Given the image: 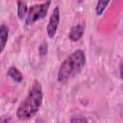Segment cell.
<instances>
[{
	"mask_svg": "<svg viewBox=\"0 0 123 123\" xmlns=\"http://www.w3.org/2000/svg\"><path fill=\"white\" fill-rule=\"evenodd\" d=\"M43 99L42 86L37 80L34 81L27 96L20 103L16 111V116L20 120L32 118L40 109Z\"/></svg>",
	"mask_w": 123,
	"mask_h": 123,
	"instance_id": "1",
	"label": "cell"
},
{
	"mask_svg": "<svg viewBox=\"0 0 123 123\" xmlns=\"http://www.w3.org/2000/svg\"><path fill=\"white\" fill-rule=\"evenodd\" d=\"M86 64V55L83 50H75L67 56L61 63L58 71V82L65 84L75 76H77Z\"/></svg>",
	"mask_w": 123,
	"mask_h": 123,
	"instance_id": "2",
	"label": "cell"
},
{
	"mask_svg": "<svg viewBox=\"0 0 123 123\" xmlns=\"http://www.w3.org/2000/svg\"><path fill=\"white\" fill-rule=\"evenodd\" d=\"M51 4V0H47L41 4H36L29 8L27 16L25 18L26 25H31L42 18H44L48 12L49 7Z\"/></svg>",
	"mask_w": 123,
	"mask_h": 123,
	"instance_id": "3",
	"label": "cell"
},
{
	"mask_svg": "<svg viewBox=\"0 0 123 123\" xmlns=\"http://www.w3.org/2000/svg\"><path fill=\"white\" fill-rule=\"evenodd\" d=\"M60 15H61L60 7L57 6V7H55V9H54V11H53V12L49 18L47 28H46L47 35L50 38H53L57 33V29H58L59 23H60Z\"/></svg>",
	"mask_w": 123,
	"mask_h": 123,
	"instance_id": "4",
	"label": "cell"
},
{
	"mask_svg": "<svg viewBox=\"0 0 123 123\" xmlns=\"http://www.w3.org/2000/svg\"><path fill=\"white\" fill-rule=\"evenodd\" d=\"M85 32V26L82 24H77L71 27L69 34H68V37L70 40L72 41H78L84 35Z\"/></svg>",
	"mask_w": 123,
	"mask_h": 123,
	"instance_id": "5",
	"label": "cell"
},
{
	"mask_svg": "<svg viewBox=\"0 0 123 123\" xmlns=\"http://www.w3.org/2000/svg\"><path fill=\"white\" fill-rule=\"evenodd\" d=\"M7 75L15 83H21L23 81V75L22 73L15 67V66H10L8 71H7Z\"/></svg>",
	"mask_w": 123,
	"mask_h": 123,
	"instance_id": "6",
	"label": "cell"
},
{
	"mask_svg": "<svg viewBox=\"0 0 123 123\" xmlns=\"http://www.w3.org/2000/svg\"><path fill=\"white\" fill-rule=\"evenodd\" d=\"M8 37H9V28L5 24H2L1 27H0V41H1L0 52L1 53L4 51V48H5L6 44H7Z\"/></svg>",
	"mask_w": 123,
	"mask_h": 123,
	"instance_id": "7",
	"label": "cell"
},
{
	"mask_svg": "<svg viewBox=\"0 0 123 123\" xmlns=\"http://www.w3.org/2000/svg\"><path fill=\"white\" fill-rule=\"evenodd\" d=\"M28 11H29V9H28L27 5L23 1L18 0L17 1V16L20 20H22L23 18H26Z\"/></svg>",
	"mask_w": 123,
	"mask_h": 123,
	"instance_id": "8",
	"label": "cell"
},
{
	"mask_svg": "<svg viewBox=\"0 0 123 123\" xmlns=\"http://www.w3.org/2000/svg\"><path fill=\"white\" fill-rule=\"evenodd\" d=\"M110 2H111V0H98L97 4H96V8H95L96 14L97 15H102Z\"/></svg>",
	"mask_w": 123,
	"mask_h": 123,
	"instance_id": "9",
	"label": "cell"
},
{
	"mask_svg": "<svg viewBox=\"0 0 123 123\" xmlns=\"http://www.w3.org/2000/svg\"><path fill=\"white\" fill-rule=\"evenodd\" d=\"M48 51V44L47 42H42L38 47V53L40 56H45Z\"/></svg>",
	"mask_w": 123,
	"mask_h": 123,
	"instance_id": "10",
	"label": "cell"
},
{
	"mask_svg": "<svg viewBox=\"0 0 123 123\" xmlns=\"http://www.w3.org/2000/svg\"><path fill=\"white\" fill-rule=\"evenodd\" d=\"M85 121H87V119L82 115H75L70 119V122H85Z\"/></svg>",
	"mask_w": 123,
	"mask_h": 123,
	"instance_id": "11",
	"label": "cell"
},
{
	"mask_svg": "<svg viewBox=\"0 0 123 123\" xmlns=\"http://www.w3.org/2000/svg\"><path fill=\"white\" fill-rule=\"evenodd\" d=\"M119 74H120L121 80L123 81V61H121L119 63Z\"/></svg>",
	"mask_w": 123,
	"mask_h": 123,
	"instance_id": "12",
	"label": "cell"
},
{
	"mask_svg": "<svg viewBox=\"0 0 123 123\" xmlns=\"http://www.w3.org/2000/svg\"><path fill=\"white\" fill-rule=\"evenodd\" d=\"M82 2H84V0H78V3H82Z\"/></svg>",
	"mask_w": 123,
	"mask_h": 123,
	"instance_id": "13",
	"label": "cell"
}]
</instances>
